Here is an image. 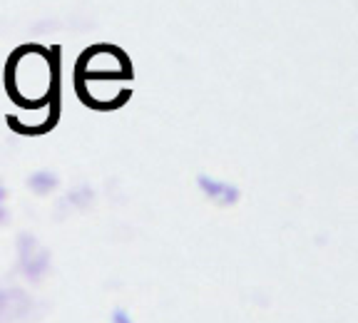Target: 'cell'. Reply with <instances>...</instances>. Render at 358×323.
<instances>
[{
  "label": "cell",
  "mask_w": 358,
  "mask_h": 323,
  "mask_svg": "<svg viewBox=\"0 0 358 323\" xmlns=\"http://www.w3.org/2000/svg\"><path fill=\"white\" fill-rule=\"evenodd\" d=\"M60 45L43 48L38 43H25L8 55L3 82H6V92L13 105L28 112L50 107L52 95L60 92L62 85L48 89L38 85V78H55V73L60 70Z\"/></svg>",
  "instance_id": "6da1fadb"
}]
</instances>
